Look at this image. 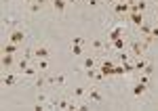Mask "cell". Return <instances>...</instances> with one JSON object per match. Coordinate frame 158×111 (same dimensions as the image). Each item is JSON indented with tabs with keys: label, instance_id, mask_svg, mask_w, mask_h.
I'll list each match as a JSON object with an SVG mask.
<instances>
[{
	"label": "cell",
	"instance_id": "1",
	"mask_svg": "<svg viewBox=\"0 0 158 111\" xmlns=\"http://www.w3.org/2000/svg\"><path fill=\"white\" fill-rule=\"evenodd\" d=\"M114 67H116V65L112 61H101L99 63V71L103 75H114Z\"/></svg>",
	"mask_w": 158,
	"mask_h": 111
},
{
	"label": "cell",
	"instance_id": "2",
	"mask_svg": "<svg viewBox=\"0 0 158 111\" xmlns=\"http://www.w3.org/2000/svg\"><path fill=\"white\" fill-rule=\"evenodd\" d=\"M114 13L116 15H129L131 13V4L129 2H116L114 4Z\"/></svg>",
	"mask_w": 158,
	"mask_h": 111
},
{
	"label": "cell",
	"instance_id": "3",
	"mask_svg": "<svg viewBox=\"0 0 158 111\" xmlns=\"http://www.w3.org/2000/svg\"><path fill=\"white\" fill-rule=\"evenodd\" d=\"M146 46H148L146 42H143V44H141V42H133V44H131V55L139 59V57L143 55V48H146Z\"/></svg>",
	"mask_w": 158,
	"mask_h": 111
},
{
	"label": "cell",
	"instance_id": "4",
	"mask_svg": "<svg viewBox=\"0 0 158 111\" xmlns=\"http://www.w3.org/2000/svg\"><path fill=\"white\" fill-rule=\"evenodd\" d=\"M127 17H129V21L135 23V25H141V23H143V13H139V11H131Z\"/></svg>",
	"mask_w": 158,
	"mask_h": 111
},
{
	"label": "cell",
	"instance_id": "5",
	"mask_svg": "<svg viewBox=\"0 0 158 111\" xmlns=\"http://www.w3.org/2000/svg\"><path fill=\"white\" fill-rule=\"evenodd\" d=\"M25 40V34L21 32V29H15V32H11V42L13 44H21Z\"/></svg>",
	"mask_w": 158,
	"mask_h": 111
},
{
	"label": "cell",
	"instance_id": "6",
	"mask_svg": "<svg viewBox=\"0 0 158 111\" xmlns=\"http://www.w3.org/2000/svg\"><path fill=\"white\" fill-rule=\"evenodd\" d=\"M34 57H36L38 61H40V59H47V57H49V48H47V46H38V48L34 50Z\"/></svg>",
	"mask_w": 158,
	"mask_h": 111
},
{
	"label": "cell",
	"instance_id": "7",
	"mask_svg": "<svg viewBox=\"0 0 158 111\" xmlns=\"http://www.w3.org/2000/svg\"><path fill=\"white\" fill-rule=\"evenodd\" d=\"M86 97H89V99H91V101H95V103H99V101L103 99V94H101V92H99L97 88H91V90H89V92H86Z\"/></svg>",
	"mask_w": 158,
	"mask_h": 111
},
{
	"label": "cell",
	"instance_id": "8",
	"mask_svg": "<svg viewBox=\"0 0 158 111\" xmlns=\"http://www.w3.org/2000/svg\"><path fill=\"white\" fill-rule=\"evenodd\" d=\"M146 6H148L146 0H135L133 4H131V11H139V13H143V11H146Z\"/></svg>",
	"mask_w": 158,
	"mask_h": 111
},
{
	"label": "cell",
	"instance_id": "9",
	"mask_svg": "<svg viewBox=\"0 0 158 111\" xmlns=\"http://www.w3.org/2000/svg\"><path fill=\"white\" fill-rule=\"evenodd\" d=\"M122 36H124V29H122L120 25H118V27H114V29L110 32V40H112V42H114V40H118V38H122Z\"/></svg>",
	"mask_w": 158,
	"mask_h": 111
},
{
	"label": "cell",
	"instance_id": "10",
	"mask_svg": "<svg viewBox=\"0 0 158 111\" xmlns=\"http://www.w3.org/2000/svg\"><path fill=\"white\" fill-rule=\"evenodd\" d=\"M146 90H148V84H141V82H137V84L133 86V94H135V97H141Z\"/></svg>",
	"mask_w": 158,
	"mask_h": 111
},
{
	"label": "cell",
	"instance_id": "11",
	"mask_svg": "<svg viewBox=\"0 0 158 111\" xmlns=\"http://www.w3.org/2000/svg\"><path fill=\"white\" fill-rule=\"evenodd\" d=\"M65 4H68V0H53V9L59 11V13L65 11Z\"/></svg>",
	"mask_w": 158,
	"mask_h": 111
},
{
	"label": "cell",
	"instance_id": "12",
	"mask_svg": "<svg viewBox=\"0 0 158 111\" xmlns=\"http://www.w3.org/2000/svg\"><path fill=\"white\" fill-rule=\"evenodd\" d=\"M2 52H4V55H15V52H17V44H4V46H2Z\"/></svg>",
	"mask_w": 158,
	"mask_h": 111
},
{
	"label": "cell",
	"instance_id": "13",
	"mask_svg": "<svg viewBox=\"0 0 158 111\" xmlns=\"http://www.w3.org/2000/svg\"><path fill=\"white\" fill-rule=\"evenodd\" d=\"M124 38H118V40H114V42H110V48H116V50H120V48H124Z\"/></svg>",
	"mask_w": 158,
	"mask_h": 111
},
{
	"label": "cell",
	"instance_id": "14",
	"mask_svg": "<svg viewBox=\"0 0 158 111\" xmlns=\"http://www.w3.org/2000/svg\"><path fill=\"white\" fill-rule=\"evenodd\" d=\"M133 65H135V71H143V67L148 65V61L143 59V57H139V59H137V61H135Z\"/></svg>",
	"mask_w": 158,
	"mask_h": 111
},
{
	"label": "cell",
	"instance_id": "15",
	"mask_svg": "<svg viewBox=\"0 0 158 111\" xmlns=\"http://www.w3.org/2000/svg\"><path fill=\"white\" fill-rule=\"evenodd\" d=\"M23 74L27 75V78H36V75L40 74V69H34V67H30V65H27V67L23 69Z\"/></svg>",
	"mask_w": 158,
	"mask_h": 111
},
{
	"label": "cell",
	"instance_id": "16",
	"mask_svg": "<svg viewBox=\"0 0 158 111\" xmlns=\"http://www.w3.org/2000/svg\"><path fill=\"white\" fill-rule=\"evenodd\" d=\"M2 84H4V86H13V84H15V75L6 74L4 78H2Z\"/></svg>",
	"mask_w": 158,
	"mask_h": 111
},
{
	"label": "cell",
	"instance_id": "17",
	"mask_svg": "<svg viewBox=\"0 0 158 111\" xmlns=\"http://www.w3.org/2000/svg\"><path fill=\"white\" fill-rule=\"evenodd\" d=\"M139 32H141V36L146 38V36H150V34H152V27H150L148 23H141V25H139Z\"/></svg>",
	"mask_w": 158,
	"mask_h": 111
},
{
	"label": "cell",
	"instance_id": "18",
	"mask_svg": "<svg viewBox=\"0 0 158 111\" xmlns=\"http://www.w3.org/2000/svg\"><path fill=\"white\" fill-rule=\"evenodd\" d=\"M93 48H97V50L110 48V42H108V44H103V40H93Z\"/></svg>",
	"mask_w": 158,
	"mask_h": 111
},
{
	"label": "cell",
	"instance_id": "19",
	"mask_svg": "<svg viewBox=\"0 0 158 111\" xmlns=\"http://www.w3.org/2000/svg\"><path fill=\"white\" fill-rule=\"evenodd\" d=\"M85 50H82V44H72V55L74 57H80Z\"/></svg>",
	"mask_w": 158,
	"mask_h": 111
},
{
	"label": "cell",
	"instance_id": "20",
	"mask_svg": "<svg viewBox=\"0 0 158 111\" xmlns=\"http://www.w3.org/2000/svg\"><path fill=\"white\" fill-rule=\"evenodd\" d=\"M13 55H4V57H2V67H11L13 65Z\"/></svg>",
	"mask_w": 158,
	"mask_h": 111
},
{
	"label": "cell",
	"instance_id": "21",
	"mask_svg": "<svg viewBox=\"0 0 158 111\" xmlns=\"http://www.w3.org/2000/svg\"><path fill=\"white\" fill-rule=\"evenodd\" d=\"M122 69H124V74H133V71H135V65L127 61V63H122Z\"/></svg>",
	"mask_w": 158,
	"mask_h": 111
},
{
	"label": "cell",
	"instance_id": "22",
	"mask_svg": "<svg viewBox=\"0 0 158 111\" xmlns=\"http://www.w3.org/2000/svg\"><path fill=\"white\" fill-rule=\"evenodd\" d=\"M72 94L76 97V99H80V97H85V94H86V90H85L82 86H78V88H74V92H72Z\"/></svg>",
	"mask_w": 158,
	"mask_h": 111
},
{
	"label": "cell",
	"instance_id": "23",
	"mask_svg": "<svg viewBox=\"0 0 158 111\" xmlns=\"http://www.w3.org/2000/svg\"><path fill=\"white\" fill-rule=\"evenodd\" d=\"M95 65H97V63H95L93 57H86V59H85V67H86V69H93Z\"/></svg>",
	"mask_w": 158,
	"mask_h": 111
},
{
	"label": "cell",
	"instance_id": "24",
	"mask_svg": "<svg viewBox=\"0 0 158 111\" xmlns=\"http://www.w3.org/2000/svg\"><path fill=\"white\" fill-rule=\"evenodd\" d=\"M38 69H40V71H47V69H49V61H47V59H40V63H38Z\"/></svg>",
	"mask_w": 158,
	"mask_h": 111
},
{
	"label": "cell",
	"instance_id": "25",
	"mask_svg": "<svg viewBox=\"0 0 158 111\" xmlns=\"http://www.w3.org/2000/svg\"><path fill=\"white\" fill-rule=\"evenodd\" d=\"M143 74H146V75H152V74H154V65H152L150 61H148V65L143 67Z\"/></svg>",
	"mask_w": 158,
	"mask_h": 111
},
{
	"label": "cell",
	"instance_id": "26",
	"mask_svg": "<svg viewBox=\"0 0 158 111\" xmlns=\"http://www.w3.org/2000/svg\"><path fill=\"white\" fill-rule=\"evenodd\" d=\"M70 105H72V103H68L65 99H61L59 103H57V107H59V109H70Z\"/></svg>",
	"mask_w": 158,
	"mask_h": 111
},
{
	"label": "cell",
	"instance_id": "27",
	"mask_svg": "<svg viewBox=\"0 0 158 111\" xmlns=\"http://www.w3.org/2000/svg\"><path fill=\"white\" fill-rule=\"evenodd\" d=\"M139 82H141V84H148V82H150V75H146L143 71H139Z\"/></svg>",
	"mask_w": 158,
	"mask_h": 111
},
{
	"label": "cell",
	"instance_id": "28",
	"mask_svg": "<svg viewBox=\"0 0 158 111\" xmlns=\"http://www.w3.org/2000/svg\"><path fill=\"white\" fill-rule=\"evenodd\" d=\"M131 61V52H120V63Z\"/></svg>",
	"mask_w": 158,
	"mask_h": 111
},
{
	"label": "cell",
	"instance_id": "29",
	"mask_svg": "<svg viewBox=\"0 0 158 111\" xmlns=\"http://www.w3.org/2000/svg\"><path fill=\"white\" fill-rule=\"evenodd\" d=\"M25 67H27V57H23V59L19 61V69H21V71H23Z\"/></svg>",
	"mask_w": 158,
	"mask_h": 111
},
{
	"label": "cell",
	"instance_id": "30",
	"mask_svg": "<svg viewBox=\"0 0 158 111\" xmlns=\"http://www.w3.org/2000/svg\"><path fill=\"white\" fill-rule=\"evenodd\" d=\"M55 82L57 84H65V75H55Z\"/></svg>",
	"mask_w": 158,
	"mask_h": 111
},
{
	"label": "cell",
	"instance_id": "31",
	"mask_svg": "<svg viewBox=\"0 0 158 111\" xmlns=\"http://www.w3.org/2000/svg\"><path fill=\"white\" fill-rule=\"evenodd\" d=\"M114 74H116V75H124V69H122V65H120V67H114Z\"/></svg>",
	"mask_w": 158,
	"mask_h": 111
},
{
	"label": "cell",
	"instance_id": "32",
	"mask_svg": "<svg viewBox=\"0 0 158 111\" xmlns=\"http://www.w3.org/2000/svg\"><path fill=\"white\" fill-rule=\"evenodd\" d=\"M86 4H89V6H97L99 0H86Z\"/></svg>",
	"mask_w": 158,
	"mask_h": 111
},
{
	"label": "cell",
	"instance_id": "33",
	"mask_svg": "<svg viewBox=\"0 0 158 111\" xmlns=\"http://www.w3.org/2000/svg\"><path fill=\"white\" fill-rule=\"evenodd\" d=\"M82 42H85V40H82V38L78 36V38H74V42H72V44H82Z\"/></svg>",
	"mask_w": 158,
	"mask_h": 111
},
{
	"label": "cell",
	"instance_id": "34",
	"mask_svg": "<svg viewBox=\"0 0 158 111\" xmlns=\"http://www.w3.org/2000/svg\"><path fill=\"white\" fill-rule=\"evenodd\" d=\"M150 36H152V38H158V27H154V29H152V34H150Z\"/></svg>",
	"mask_w": 158,
	"mask_h": 111
},
{
	"label": "cell",
	"instance_id": "35",
	"mask_svg": "<svg viewBox=\"0 0 158 111\" xmlns=\"http://www.w3.org/2000/svg\"><path fill=\"white\" fill-rule=\"evenodd\" d=\"M106 2H108V4H116L118 0H106Z\"/></svg>",
	"mask_w": 158,
	"mask_h": 111
},
{
	"label": "cell",
	"instance_id": "36",
	"mask_svg": "<svg viewBox=\"0 0 158 111\" xmlns=\"http://www.w3.org/2000/svg\"><path fill=\"white\" fill-rule=\"evenodd\" d=\"M118 2H129V4H133L135 0H118Z\"/></svg>",
	"mask_w": 158,
	"mask_h": 111
},
{
	"label": "cell",
	"instance_id": "37",
	"mask_svg": "<svg viewBox=\"0 0 158 111\" xmlns=\"http://www.w3.org/2000/svg\"><path fill=\"white\" fill-rule=\"evenodd\" d=\"M23 2H34V0H23Z\"/></svg>",
	"mask_w": 158,
	"mask_h": 111
},
{
	"label": "cell",
	"instance_id": "38",
	"mask_svg": "<svg viewBox=\"0 0 158 111\" xmlns=\"http://www.w3.org/2000/svg\"><path fill=\"white\" fill-rule=\"evenodd\" d=\"M68 2H76V0H68Z\"/></svg>",
	"mask_w": 158,
	"mask_h": 111
},
{
	"label": "cell",
	"instance_id": "39",
	"mask_svg": "<svg viewBox=\"0 0 158 111\" xmlns=\"http://www.w3.org/2000/svg\"><path fill=\"white\" fill-rule=\"evenodd\" d=\"M51 2H53V0H51Z\"/></svg>",
	"mask_w": 158,
	"mask_h": 111
}]
</instances>
